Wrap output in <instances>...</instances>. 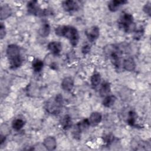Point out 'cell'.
Wrapping results in <instances>:
<instances>
[{"instance_id":"obj_1","label":"cell","mask_w":151,"mask_h":151,"mask_svg":"<svg viewBox=\"0 0 151 151\" xmlns=\"http://www.w3.org/2000/svg\"><path fill=\"white\" fill-rule=\"evenodd\" d=\"M55 33L57 35L67 38L72 46L76 47L78 43L79 34L76 28L70 25H60L55 28Z\"/></svg>"},{"instance_id":"obj_2","label":"cell","mask_w":151,"mask_h":151,"mask_svg":"<svg viewBox=\"0 0 151 151\" xmlns=\"http://www.w3.org/2000/svg\"><path fill=\"white\" fill-rule=\"evenodd\" d=\"M6 55L9 62L10 67L16 69L19 67L22 63L19 47L15 44H9L6 48Z\"/></svg>"},{"instance_id":"obj_3","label":"cell","mask_w":151,"mask_h":151,"mask_svg":"<svg viewBox=\"0 0 151 151\" xmlns=\"http://www.w3.org/2000/svg\"><path fill=\"white\" fill-rule=\"evenodd\" d=\"M118 25L121 29L127 33L134 32L136 28L133 15L126 12H122L120 16L118 19Z\"/></svg>"},{"instance_id":"obj_4","label":"cell","mask_w":151,"mask_h":151,"mask_svg":"<svg viewBox=\"0 0 151 151\" xmlns=\"http://www.w3.org/2000/svg\"><path fill=\"white\" fill-rule=\"evenodd\" d=\"M104 52L110 59L112 64L117 68L120 66L121 51L115 45H108L104 48Z\"/></svg>"},{"instance_id":"obj_5","label":"cell","mask_w":151,"mask_h":151,"mask_svg":"<svg viewBox=\"0 0 151 151\" xmlns=\"http://www.w3.org/2000/svg\"><path fill=\"white\" fill-rule=\"evenodd\" d=\"M63 98L61 94H57L54 98L48 100L45 104V109L50 114H57L60 112L63 105Z\"/></svg>"},{"instance_id":"obj_6","label":"cell","mask_w":151,"mask_h":151,"mask_svg":"<svg viewBox=\"0 0 151 151\" xmlns=\"http://www.w3.org/2000/svg\"><path fill=\"white\" fill-rule=\"evenodd\" d=\"M27 8L29 14L38 17L46 16L51 13L48 9H41L37 1H29L27 5Z\"/></svg>"},{"instance_id":"obj_7","label":"cell","mask_w":151,"mask_h":151,"mask_svg":"<svg viewBox=\"0 0 151 151\" xmlns=\"http://www.w3.org/2000/svg\"><path fill=\"white\" fill-rule=\"evenodd\" d=\"M90 126L88 119H84L80 122H78L74 126L73 130L72 132L73 136L76 139H80L81 136V133L83 131L87 129Z\"/></svg>"},{"instance_id":"obj_8","label":"cell","mask_w":151,"mask_h":151,"mask_svg":"<svg viewBox=\"0 0 151 151\" xmlns=\"http://www.w3.org/2000/svg\"><path fill=\"white\" fill-rule=\"evenodd\" d=\"M86 35L90 42H93L96 41V40L99 37L100 29L97 26H92L90 28L86 29L85 32Z\"/></svg>"},{"instance_id":"obj_9","label":"cell","mask_w":151,"mask_h":151,"mask_svg":"<svg viewBox=\"0 0 151 151\" xmlns=\"http://www.w3.org/2000/svg\"><path fill=\"white\" fill-rule=\"evenodd\" d=\"M62 6L64 10L68 12L76 11L79 8V5L77 2L72 0L63 1L62 2Z\"/></svg>"},{"instance_id":"obj_10","label":"cell","mask_w":151,"mask_h":151,"mask_svg":"<svg viewBox=\"0 0 151 151\" xmlns=\"http://www.w3.org/2000/svg\"><path fill=\"white\" fill-rule=\"evenodd\" d=\"M47 48L53 55H57L62 50V45L60 41H51L48 43Z\"/></svg>"},{"instance_id":"obj_11","label":"cell","mask_w":151,"mask_h":151,"mask_svg":"<svg viewBox=\"0 0 151 151\" xmlns=\"http://www.w3.org/2000/svg\"><path fill=\"white\" fill-rule=\"evenodd\" d=\"M43 146L48 150H55L57 147V142L53 136H48L43 141Z\"/></svg>"},{"instance_id":"obj_12","label":"cell","mask_w":151,"mask_h":151,"mask_svg":"<svg viewBox=\"0 0 151 151\" xmlns=\"http://www.w3.org/2000/svg\"><path fill=\"white\" fill-rule=\"evenodd\" d=\"M127 3V1L125 0H112L108 4V9L111 12L117 11L121 6Z\"/></svg>"},{"instance_id":"obj_13","label":"cell","mask_w":151,"mask_h":151,"mask_svg":"<svg viewBox=\"0 0 151 151\" xmlns=\"http://www.w3.org/2000/svg\"><path fill=\"white\" fill-rule=\"evenodd\" d=\"M61 86L63 90L66 91H70L74 87V81L71 77H64L61 83Z\"/></svg>"},{"instance_id":"obj_14","label":"cell","mask_w":151,"mask_h":151,"mask_svg":"<svg viewBox=\"0 0 151 151\" xmlns=\"http://www.w3.org/2000/svg\"><path fill=\"white\" fill-rule=\"evenodd\" d=\"M136 63L132 57L125 58L123 61V67L127 71H133L136 68Z\"/></svg>"},{"instance_id":"obj_15","label":"cell","mask_w":151,"mask_h":151,"mask_svg":"<svg viewBox=\"0 0 151 151\" xmlns=\"http://www.w3.org/2000/svg\"><path fill=\"white\" fill-rule=\"evenodd\" d=\"M12 14V9L11 7L7 5L4 4L1 6L0 8V18L1 20L6 19L9 17Z\"/></svg>"},{"instance_id":"obj_16","label":"cell","mask_w":151,"mask_h":151,"mask_svg":"<svg viewBox=\"0 0 151 151\" xmlns=\"http://www.w3.org/2000/svg\"><path fill=\"white\" fill-rule=\"evenodd\" d=\"M61 126L64 130H68L72 127L73 122L71 117L68 114H65L61 117L60 121Z\"/></svg>"},{"instance_id":"obj_17","label":"cell","mask_w":151,"mask_h":151,"mask_svg":"<svg viewBox=\"0 0 151 151\" xmlns=\"http://www.w3.org/2000/svg\"><path fill=\"white\" fill-rule=\"evenodd\" d=\"M50 30L51 29L49 24L47 22H44L40 27L38 30V33L41 37L45 38L49 35L50 33Z\"/></svg>"},{"instance_id":"obj_18","label":"cell","mask_w":151,"mask_h":151,"mask_svg":"<svg viewBox=\"0 0 151 151\" xmlns=\"http://www.w3.org/2000/svg\"><path fill=\"white\" fill-rule=\"evenodd\" d=\"M101 120H102V115L100 113L97 111H94L91 113L88 119L90 125H92V126L97 125L101 122Z\"/></svg>"},{"instance_id":"obj_19","label":"cell","mask_w":151,"mask_h":151,"mask_svg":"<svg viewBox=\"0 0 151 151\" xmlns=\"http://www.w3.org/2000/svg\"><path fill=\"white\" fill-rule=\"evenodd\" d=\"M111 91V87L110 84L107 82L105 81L101 84V86L99 90V94L101 97H104L108 95H109Z\"/></svg>"},{"instance_id":"obj_20","label":"cell","mask_w":151,"mask_h":151,"mask_svg":"<svg viewBox=\"0 0 151 151\" xmlns=\"http://www.w3.org/2000/svg\"><path fill=\"white\" fill-rule=\"evenodd\" d=\"M116 99L117 98L115 96L109 94L104 97L102 101V104L106 107H110L115 103Z\"/></svg>"},{"instance_id":"obj_21","label":"cell","mask_w":151,"mask_h":151,"mask_svg":"<svg viewBox=\"0 0 151 151\" xmlns=\"http://www.w3.org/2000/svg\"><path fill=\"white\" fill-rule=\"evenodd\" d=\"M43 67H44V63L42 60L36 58L32 61V68L35 72L36 73L40 72L43 68Z\"/></svg>"},{"instance_id":"obj_22","label":"cell","mask_w":151,"mask_h":151,"mask_svg":"<svg viewBox=\"0 0 151 151\" xmlns=\"http://www.w3.org/2000/svg\"><path fill=\"white\" fill-rule=\"evenodd\" d=\"M136 118H137V114L134 111L132 110L129 111L128 115H127V123L130 126L136 127L137 126V125L136 124Z\"/></svg>"},{"instance_id":"obj_23","label":"cell","mask_w":151,"mask_h":151,"mask_svg":"<svg viewBox=\"0 0 151 151\" xmlns=\"http://www.w3.org/2000/svg\"><path fill=\"white\" fill-rule=\"evenodd\" d=\"M24 124L25 122L21 119H15L12 122V127L16 131L21 130L24 127Z\"/></svg>"},{"instance_id":"obj_24","label":"cell","mask_w":151,"mask_h":151,"mask_svg":"<svg viewBox=\"0 0 151 151\" xmlns=\"http://www.w3.org/2000/svg\"><path fill=\"white\" fill-rule=\"evenodd\" d=\"M91 81V84L93 87H96L97 86L101 81V76L99 73H96L93 74L90 78Z\"/></svg>"},{"instance_id":"obj_25","label":"cell","mask_w":151,"mask_h":151,"mask_svg":"<svg viewBox=\"0 0 151 151\" xmlns=\"http://www.w3.org/2000/svg\"><path fill=\"white\" fill-rule=\"evenodd\" d=\"M134 38L136 40H139L143 34V29L142 28H140L139 29H136L134 30Z\"/></svg>"},{"instance_id":"obj_26","label":"cell","mask_w":151,"mask_h":151,"mask_svg":"<svg viewBox=\"0 0 151 151\" xmlns=\"http://www.w3.org/2000/svg\"><path fill=\"white\" fill-rule=\"evenodd\" d=\"M143 11L145 14L148 15L149 17L151 15V4L150 2H147L145 4L143 7Z\"/></svg>"},{"instance_id":"obj_27","label":"cell","mask_w":151,"mask_h":151,"mask_svg":"<svg viewBox=\"0 0 151 151\" xmlns=\"http://www.w3.org/2000/svg\"><path fill=\"white\" fill-rule=\"evenodd\" d=\"M6 35V31H5V27L3 24L2 22L1 23L0 25V37L1 39H3Z\"/></svg>"},{"instance_id":"obj_28","label":"cell","mask_w":151,"mask_h":151,"mask_svg":"<svg viewBox=\"0 0 151 151\" xmlns=\"http://www.w3.org/2000/svg\"><path fill=\"white\" fill-rule=\"evenodd\" d=\"M90 46L88 44H85L81 48V52L83 54H87L90 51Z\"/></svg>"},{"instance_id":"obj_29","label":"cell","mask_w":151,"mask_h":151,"mask_svg":"<svg viewBox=\"0 0 151 151\" xmlns=\"http://www.w3.org/2000/svg\"><path fill=\"white\" fill-rule=\"evenodd\" d=\"M113 140H114V136L112 135H110V134L107 135L105 138V141L107 145L111 143Z\"/></svg>"}]
</instances>
